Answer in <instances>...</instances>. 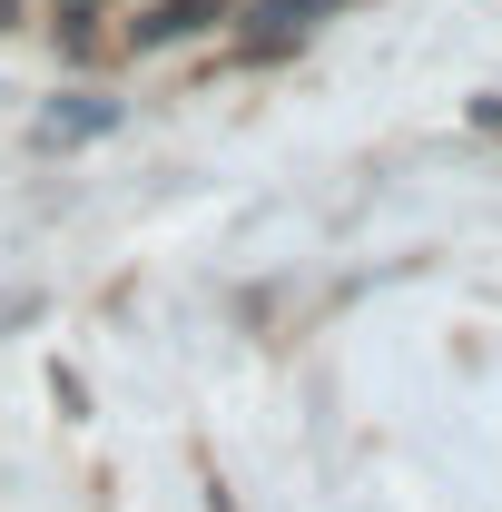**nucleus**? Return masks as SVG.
<instances>
[{"instance_id":"nucleus-1","label":"nucleus","mask_w":502,"mask_h":512,"mask_svg":"<svg viewBox=\"0 0 502 512\" xmlns=\"http://www.w3.org/2000/svg\"><path fill=\"white\" fill-rule=\"evenodd\" d=\"M227 20V0H148L138 20H128V50H168V40H197V30H217Z\"/></svg>"},{"instance_id":"nucleus-2","label":"nucleus","mask_w":502,"mask_h":512,"mask_svg":"<svg viewBox=\"0 0 502 512\" xmlns=\"http://www.w3.org/2000/svg\"><path fill=\"white\" fill-rule=\"evenodd\" d=\"M99 128H119V99H60L50 119H40V148H79V138H99Z\"/></svg>"},{"instance_id":"nucleus-3","label":"nucleus","mask_w":502,"mask_h":512,"mask_svg":"<svg viewBox=\"0 0 502 512\" xmlns=\"http://www.w3.org/2000/svg\"><path fill=\"white\" fill-rule=\"evenodd\" d=\"M315 10H325V0H256V10H247V30H256V40H296Z\"/></svg>"}]
</instances>
